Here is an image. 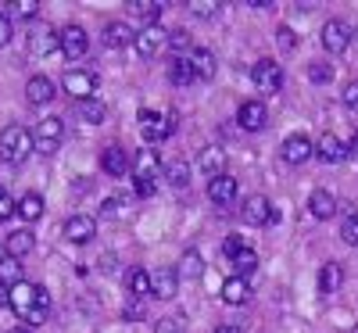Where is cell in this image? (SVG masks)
Instances as JSON below:
<instances>
[{"label": "cell", "mask_w": 358, "mask_h": 333, "mask_svg": "<svg viewBox=\"0 0 358 333\" xmlns=\"http://www.w3.org/2000/svg\"><path fill=\"white\" fill-rule=\"evenodd\" d=\"M11 309L22 323H29V330H33V326L47 323V316H50V294L36 283L22 280V283L11 287Z\"/></svg>", "instance_id": "obj_1"}, {"label": "cell", "mask_w": 358, "mask_h": 333, "mask_svg": "<svg viewBox=\"0 0 358 333\" xmlns=\"http://www.w3.org/2000/svg\"><path fill=\"white\" fill-rule=\"evenodd\" d=\"M29 150H36V147H33V133L25 126H4L0 129V158L8 165H22L29 158Z\"/></svg>", "instance_id": "obj_2"}, {"label": "cell", "mask_w": 358, "mask_h": 333, "mask_svg": "<svg viewBox=\"0 0 358 333\" xmlns=\"http://www.w3.org/2000/svg\"><path fill=\"white\" fill-rule=\"evenodd\" d=\"M62 136H65V122L62 118H43V122L33 129V147L40 155H54L62 147Z\"/></svg>", "instance_id": "obj_3"}, {"label": "cell", "mask_w": 358, "mask_h": 333, "mask_svg": "<svg viewBox=\"0 0 358 333\" xmlns=\"http://www.w3.org/2000/svg\"><path fill=\"white\" fill-rule=\"evenodd\" d=\"M140 133H143V140H151V143H158V140H165V136H172L176 133V118H169V115H162V111H140Z\"/></svg>", "instance_id": "obj_4"}, {"label": "cell", "mask_w": 358, "mask_h": 333, "mask_svg": "<svg viewBox=\"0 0 358 333\" xmlns=\"http://www.w3.org/2000/svg\"><path fill=\"white\" fill-rule=\"evenodd\" d=\"M251 79L258 86V94H280V86H283V69L273 62V57H265V62H258L251 69Z\"/></svg>", "instance_id": "obj_5"}, {"label": "cell", "mask_w": 358, "mask_h": 333, "mask_svg": "<svg viewBox=\"0 0 358 333\" xmlns=\"http://www.w3.org/2000/svg\"><path fill=\"white\" fill-rule=\"evenodd\" d=\"M241 219H244L248 226H268V222L276 219L273 201L262 197V194H251V197L244 201V208H241Z\"/></svg>", "instance_id": "obj_6"}, {"label": "cell", "mask_w": 358, "mask_h": 333, "mask_svg": "<svg viewBox=\"0 0 358 333\" xmlns=\"http://www.w3.org/2000/svg\"><path fill=\"white\" fill-rule=\"evenodd\" d=\"M351 29H348V22L344 18H330L322 25V47L330 50V54H344L348 50V43H351Z\"/></svg>", "instance_id": "obj_7"}, {"label": "cell", "mask_w": 358, "mask_h": 333, "mask_svg": "<svg viewBox=\"0 0 358 333\" xmlns=\"http://www.w3.org/2000/svg\"><path fill=\"white\" fill-rule=\"evenodd\" d=\"M62 86H65V94H72L76 104H79V101H90V97H94L97 76H94V72H79V69H72V72H65Z\"/></svg>", "instance_id": "obj_8"}, {"label": "cell", "mask_w": 358, "mask_h": 333, "mask_svg": "<svg viewBox=\"0 0 358 333\" xmlns=\"http://www.w3.org/2000/svg\"><path fill=\"white\" fill-rule=\"evenodd\" d=\"M133 47H136L143 57H155L158 50L169 47V33H165L162 25H143L140 33H136V43H133Z\"/></svg>", "instance_id": "obj_9"}, {"label": "cell", "mask_w": 358, "mask_h": 333, "mask_svg": "<svg viewBox=\"0 0 358 333\" xmlns=\"http://www.w3.org/2000/svg\"><path fill=\"white\" fill-rule=\"evenodd\" d=\"M57 40H62V54L72 57V62L90 50V36H86V29H83V25H65L62 33H57Z\"/></svg>", "instance_id": "obj_10"}, {"label": "cell", "mask_w": 358, "mask_h": 333, "mask_svg": "<svg viewBox=\"0 0 358 333\" xmlns=\"http://www.w3.org/2000/svg\"><path fill=\"white\" fill-rule=\"evenodd\" d=\"M312 155H315V143H312L305 133H294V136L283 140V158H287L290 165H305Z\"/></svg>", "instance_id": "obj_11"}, {"label": "cell", "mask_w": 358, "mask_h": 333, "mask_svg": "<svg viewBox=\"0 0 358 333\" xmlns=\"http://www.w3.org/2000/svg\"><path fill=\"white\" fill-rule=\"evenodd\" d=\"M176 287H179V269L165 265V269L151 272V294H155L158 301H172V297H176Z\"/></svg>", "instance_id": "obj_12"}, {"label": "cell", "mask_w": 358, "mask_h": 333, "mask_svg": "<svg viewBox=\"0 0 358 333\" xmlns=\"http://www.w3.org/2000/svg\"><path fill=\"white\" fill-rule=\"evenodd\" d=\"M236 122H241V129H248V133H258L268 122V111H265L262 101H244L241 111H236Z\"/></svg>", "instance_id": "obj_13"}, {"label": "cell", "mask_w": 358, "mask_h": 333, "mask_svg": "<svg viewBox=\"0 0 358 333\" xmlns=\"http://www.w3.org/2000/svg\"><path fill=\"white\" fill-rule=\"evenodd\" d=\"M94 236H97V222L90 215H72L65 222V240H72V244H90Z\"/></svg>", "instance_id": "obj_14"}, {"label": "cell", "mask_w": 358, "mask_h": 333, "mask_svg": "<svg viewBox=\"0 0 358 333\" xmlns=\"http://www.w3.org/2000/svg\"><path fill=\"white\" fill-rule=\"evenodd\" d=\"M54 94H57V90H54V83H50L47 76H33V79H29V86H25V101L33 104V108L50 104V101H54Z\"/></svg>", "instance_id": "obj_15"}, {"label": "cell", "mask_w": 358, "mask_h": 333, "mask_svg": "<svg viewBox=\"0 0 358 333\" xmlns=\"http://www.w3.org/2000/svg\"><path fill=\"white\" fill-rule=\"evenodd\" d=\"M54 50H62V40H57V33L54 29H36L33 36H29V54L33 57H47V54H54Z\"/></svg>", "instance_id": "obj_16"}, {"label": "cell", "mask_w": 358, "mask_h": 333, "mask_svg": "<svg viewBox=\"0 0 358 333\" xmlns=\"http://www.w3.org/2000/svg\"><path fill=\"white\" fill-rule=\"evenodd\" d=\"M101 169L108 176H115V179H122L129 172V155H126L122 147H104L101 150Z\"/></svg>", "instance_id": "obj_17"}, {"label": "cell", "mask_w": 358, "mask_h": 333, "mask_svg": "<svg viewBox=\"0 0 358 333\" xmlns=\"http://www.w3.org/2000/svg\"><path fill=\"white\" fill-rule=\"evenodd\" d=\"M208 197L215 204H233L236 201V179L233 176H212V183H208Z\"/></svg>", "instance_id": "obj_18"}, {"label": "cell", "mask_w": 358, "mask_h": 333, "mask_svg": "<svg viewBox=\"0 0 358 333\" xmlns=\"http://www.w3.org/2000/svg\"><path fill=\"white\" fill-rule=\"evenodd\" d=\"M337 197L330 194V190H315L312 197H308V211H312V215L319 219V222H326V219H334L337 215Z\"/></svg>", "instance_id": "obj_19"}, {"label": "cell", "mask_w": 358, "mask_h": 333, "mask_svg": "<svg viewBox=\"0 0 358 333\" xmlns=\"http://www.w3.org/2000/svg\"><path fill=\"white\" fill-rule=\"evenodd\" d=\"M104 43H108L111 50H122V47L136 43V33H133L126 22H108V25H104Z\"/></svg>", "instance_id": "obj_20"}, {"label": "cell", "mask_w": 358, "mask_h": 333, "mask_svg": "<svg viewBox=\"0 0 358 333\" xmlns=\"http://www.w3.org/2000/svg\"><path fill=\"white\" fill-rule=\"evenodd\" d=\"M222 301H226V305H248V301H251V283L244 276H229L222 283Z\"/></svg>", "instance_id": "obj_21"}, {"label": "cell", "mask_w": 358, "mask_h": 333, "mask_svg": "<svg viewBox=\"0 0 358 333\" xmlns=\"http://www.w3.org/2000/svg\"><path fill=\"white\" fill-rule=\"evenodd\" d=\"M315 155L322 158V162H330V165H337V162H344V155H348V147L334 136V133H322L319 136V143H315Z\"/></svg>", "instance_id": "obj_22"}, {"label": "cell", "mask_w": 358, "mask_h": 333, "mask_svg": "<svg viewBox=\"0 0 358 333\" xmlns=\"http://www.w3.org/2000/svg\"><path fill=\"white\" fill-rule=\"evenodd\" d=\"M344 287V269L337 265V262H326L322 269H319V290L322 294H337Z\"/></svg>", "instance_id": "obj_23"}, {"label": "cell", "mask_w": 358, "mask_h": 333, "mask_svg": "<svg viewBox=\"0 0 358 333\" xmlns=\"http://www.w3.org/2000/svg\"><path fill=\"white\" fill-rule=\"evenodd\" d=\"M33 233L29 229H15V233H8V240H4V251L11 255V258H25L29 251H33Z\"/></svg>", "instance_id": "obj_24"}, {"label": "cell", "mask_w": 358, "mask_h": 333, "mask_svg": "<svg viewBox=\"0 0 358 333\" xmlns=\"http://www.w3.org/2000/svg\"><path fill=\"white\" fill-rule=\"evenodd\" d=\"M190 65H194V76L197 79H212L215 76V54L208 50V47H197L190 54Z\"/></svg>", "instance_id": "obj_25"}, {"label": "cell", "mask_w": 358, "mask_h": 333, "mask_svg": "<svg viewBox=\"0 0 358 333\" xmlns=\"http://www.w3.org/2000/svg\"><path fill=\"white\" fill-rule=\"evenodd\" d=\"M222 165H226V150L222 147H204L201 150V169L208 172V176H222Z\"/></svg>", "instance_id": "obj_26"}, {"label": "cell", "mask_w": 358, "mask_h": 333, "mask_svg": "<svg viewBox=\"0 0 358 333\" xmlns=\"http://www.w3.org/2000/svg\"><path fill=\"white\" fill-rule=\"evenodd\" d=\"M169 79L176 86H190L197 76H194V65H190V57H172V65H169Z\"/></svg>", "instance_id": "obj_27"}, {"label": "cell", "mask_w": 358, "mask_h": 333, "mask_svg": "<svg viewBox=\"0 0 358 333\" xmlns=\"http://www.w3.org/2000/svg\"><path fill=\"white\" fill-rule=\"evenodd\" d=\"M229 265H233L236 276H248V272L258 269V251H255V248H241V251L229 258Z\"/></svg>", "instance_id": "obj_28"}, {"label": "cell", "mask_w": 358, "mask_h": 333, "mask_svg": "<svg viewBox=\"0 0 358 333\" xmlns=\"http://www.w3.org/2000/svg\"><path fill=\"white\" fill-rule=\"evenodd\" d=\"M76 108H79V115H83V122H90V126H101V122H104V115H108L104 101H97V97H90V101H79Z\"/></svg>", "instance_id": "obj_29"}, {"label": "cell", "mask_w": 358, "mask_h": 333, "mask_svg": "<svg viewBox=\"0 0 358 333\" xmlns=\"http://www.w3.org/2000/svg\"><path fill=\"white\" fill-rule=\"evenodd\" d=\"M18 215H22L25 222H36V219L43 215V197H40V194H25V197L18 201Z\"/></svg>", "instance_id": "obj_30"}, {"label": "cell", "mask_w": 358, "mask_h": 333, "mask_svg": "<svg viewBox=\"0 0 358 333\" xmlns=\"http://www.w3.org/2000/svg\"><path fill=\"white\" fill-rule=\"evenodd\" d=\"M147 25H158V15H162V8L165 4H158V0H133V4H129Z\"/></svg>", "instance_id": "obj_31"}, {"label": "cell", "mask_w": 358, "mask_h": 333, "mask_svg": "<svg viewBox=\"0 0 358 333\" xmlns=\"http://www.w3.org/2000/svg\"><path fill=\"white\" fill-rule=\"evenodd\" d=\"M0 283H8V287L22 283V265H18V258H11V255L0 258Z\"/></svg>", "instance_id": "obj_32"}, {"label": "cell", "mask_w": 358, "mask_h": 333, "mask_svg": "<svg viewBox=\"0 0 358 333\" xmlns=\"http://www.w3.org/2000/svg\"><path fill=\"white\" fill-rule=\"evenodd\" d=\"M344 208H348V215H344V226H341V240L351 244V248H358V211L351 204H344Z\"/></svg>", "instance_id": "obj_33"}, {"label": "cell", "mask_w": 358, "mask_h": 333, "mask_svg": "<svg viewBox=\"0 0 358 333\" xmlns=\"http://www.w3.org/2000/svg\"><path fill=\"white\" fill-rule=\"evenodd\" d=\"M165 176H169V183H176V187H187V183H190V169H187L183 158H172V162L165 165Z\"/></svg>", "instance_id": "obj_34"}, {"label": "cell", "mask_w": 358, "mask_h": 333, "mask_svg": "<svg viewBox=\"0 0 358 333\" xmlns=\"http://www.w3.org/2000/svg\"><path fill=\"white\" fill-rule=\"evenodd\" d=\"M129 294H133V297L151 294V272H147V269H133V272H129Z\"/></svg>", "instance_id": "obj_35"}, {"label": "cell", "mask_w": 358, "mask_h": 333, "mask_svg": "<svg viewBox=\"0 0 358 333\" xmlns=\"http://www.w3.org/2000/svg\"><path fill=\"white\" fill-rule=\"evenodd\" d=\"M155 172H158V155L155 150H140L136 155V176H151L155 179Z\"/></svg>", "instance_id": "obj_36"}, {"label": "cell", "mask_w": 358, "mask_h": 333, "mask_svg": "<svg viewBox=\"0 0 358 333\" xmlns=\"http://www.w3.org/2000/svg\"><path fill=\"white\" fill-rule=\"evenodd\" d=\"M169 47H172V54L176 57H183L194 43H190V33H187V29H176V33H169Z\"/></svg>", "instance_id": "obj_37"}, {"label": "cell", "mask_w": 358, "mask_h": 333, "mask_svg": "<svg viewBox=\"0 0 358 333\" xmlns=\"http://www.w3.org/2000/svg\"><path fill=\"white\" fill-rule=\"evenodd\" d=\"M179 272H183V276H190V280H197L201 272H204V262H201L194 251H187V255H183V262H179Z\"/></svg>", "instance_id": "obj_38"}, {"label": "cell", "mask_w": 358, "mask_h": 333, "mask_svg": "<svg viewBox=\"0 0 358 333\" xmlns=\"http://www.w3.org/2000/svg\"><path fill=\"white\" fill-rule=\"evenodd\" d=\"M15 18H36L40 11V0H15V4H8Z\"/></svg>", "instance_id": "obj_39"}, {"label": "cell", "mask_w": 358, "mask_h": 333, "mask_svg": "<svg viewBox=\"0 0 358 333\" xmlns=\"http://www.w3.org/2000/svg\"><path fill=\"white\" fill-rule=\"evenodd\" d=\"M122 316H126L129 323H136V319H143V316H147V301H143V297H129V305L122 309Z\"/></svg>", "instance_id": "obj_40"}, {"label": "cell", "mask_w": 358, "mask_h": 333, "mask_svg": "<svg viewBox=\"0 0 358 333\" xmlns=\"http://www.w3.org/2000/svg\"><path fill=\"white\" fill-rule=\"evenodd\" d=\"M155 333H187V326H183V319H172V316H165V319H158Z\"/></svg>", "instance_id": "obj_41"}, {"label": "cell", "mask_w": 358, "mask_h": 333, "mask_svg": "<svg viewBox=\"0 0 358 333\" xmlns=\"http://www.w3.org/2000/svg\"><path fill=\"white\" fill-rule=\"evenodd\" d=\"M15 211H18V204L11 201V194H8V190H0V222H8Z\"/></svg>", "instance_id": "obj_42"}, {"label": "cell", "mask_w": 358, "mask_h": 333, "mask_svg": "<svg viewBox=\"0 0 358 333\" xmlns=\"http://www.w3.org/2000/svg\"><path fill=\"white\" fill-rule=\"evenodd\" d=\"M308 79H312V83H330V79H334V69L319 62V65H312V69H308Z\"/></svg>", "instance_id": "obj_43"}, {"label": "cell", "mask_w": 358, "mask_h": 333, "mask_svg": "<svg viewBox=\"0 0 358 333\" xmlns=\"http://www.w3.org/2000/svg\"><path fill=\"white\" fill-rule=\"evenodd\" d=\"M276 43H280L283 50H294V47H297V36H294V29H287V25H283L280 33H276Z\"/></svg>", "instance_id": "obj_44"}, {"label": "cell", "mask_w": 358, "mask_h": 333, "mask_svg": "<svg viewBox=\"0 0 358 333\" xmlns=\"http://www.w3.org/2000/svg\"><path fill=\"white\" fill-rule=\"evenodd\" d=\"M344 108L358 111V83H348V86H344Z\"/></svg>", "instance_id": "obj_45"}, {"label": "cell", "mask_w": 358, "mask_h": 333, "mask_svg": "<svg viewBox=\"0 0 358 333\" xmlns=\"http://www.w3.org/2000/svg\"><path fill=\"white\" fill-rule=\"evenodd\" d=\"M136 194L140 197H151L155 194V179L151 176H136Z\"/></svg>", "instance_id": "obj_46"}, {"label": "cell", "mask_w": 358, "mask_h": 333, "mask_svg": "<svg viewBox=\"0 0 358 333\" xmlns=\"http://www.w3.org/2000/svg\"><path fill=\"white\" fill-rule=\"evenodd\" d=\"M241 248H248V244H244V240H241V236H236V233H233V236L226 240V244H222V255H226V258H233V255H236V251H241Z\"/></svg>", "instance_id": "obj_47"}, {"label": "cell", "mask_w": 358, "mask_h": 333, "mask_svg": "<svg viewBox=\"0 0 358 333\" xmlns=\"http://www.w3.org/2000/svg\"><path fill=\"white\" fill-rule=\"evenodd\" d=\"M11 40V22H8V15H4V4H0V47H4Z\"/></svg>", "instance_id": "obj_48"}, {"label": "cell", "mask_w": 358, "mask_h": 333, "mask_svg": "<svg viewBox=\"0 0 358 333\" xmlns=\"http://www.w3.org/2000/svg\"><path fill=\"white\" fill-rule=\"evenodd\" d=\"M190 8H194L197 18H212V15L219 11V4H190Z\"/></svg>", "instance_id": "obj_49"}, {"label": "cell", "mask_w": 358, "mask_h": 333, "mask_svg": "<svg viewBox=\"0 0 358 333\" xmlns=\"http://www.w3.org/2000/svg\"><path fill=\"white\" fill-rule=\"evenodd\" d=\"M8 305H11V287L0 283V309H8Z\"/></svg>", "instance_id": "obj_50"}, {"label": "cell", "mask_w": 358, "mask_h": 333, "mask_svg": "<svg viewBox=\"0 0 358 333\" xmlns=\"http://www.w3.org/2000/svg\"><path fill=\"white\" fill-rule=\"evenodd\" d=\"M348 155H351V158H358V133H355V136H351V143H348Z\"/></svg>", "instance_id": "obj_51"}, {"label": "cell", "mask_w": 358, "mask_h": 333, "mask_svg": "<svg viewBox=\"0 0 358 333\" xmlns=\"http://www.w3.org/2000/svg\"><path fill=\"white\" fill-rule=\"evenodd\" d=\"M215 333H241V326H219Z\"/></svg>", "instance_id": "obj_52"}, {"label": "cell", "mask_w": 358, "mask_h": 333, "mask_svg": "<svg viewBox=\"0 0 358 333\" xmlns=\"http://www.w3.org/2000/svg\"><path fill=\"white\" fill-rule=\"evenodd\" d=\"M11 333H33V330H29V326H18V330H11Z\"/></svg>", "instance_id": "obj_53"}, {"label": "cell", "mask_w": 358, "mask_h": 333, "mask_svg": "<svg viewBox=\"0 0 358 333\" xmlns=\"http://www.w3.org/2000/svg\"><path fill=\"white\" fill-rule=\"evenodd\" d=\"M351 333H358V323H355V330H351Z\"/></svg>", "instance_id": "obj_54"}, {"label": "cell", "mask_w": 358, "mask_h": 333, "mask_svg": "<svg viewBox=\"0 0 358 333\" xmlns=\"http://www.w3.org/2000/svg\"><path fill=\"white\" fill-rule=\"evenodd\" d=\"M355 40H358V29H355Z\"/></svg>", "instance_id": "obj_55"}]
</instances>
